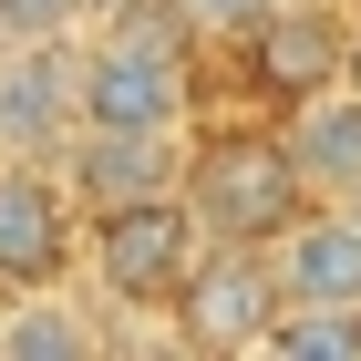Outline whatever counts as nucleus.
<instances>
[{"instance_id": "12", "label": "nucleus", "mask_w": 361, "mask_h": 361, "mask_svg": "<svg viewBox=\"0 0 361 361\" xmlns=\"http://www.w3.org/2000/svg\"><path fill=\"white\" fill-rule=\"evenodd\" d=\"M258 351H279V361H361V310H341V300H279V320L258 331Z\"/></svg>"}, {"instance_id": "1", "label": "nucleus", "mask_w": 361, "mask_h": 361, "mask_svg": "<svg viewBox=\"0 0 361 361\" xmlns=\"http://www.w3.org/2000/svg\"><path fill=\"white\" fill-rule=\"evenodd\" d=\"M176 196L196 207L207 238H248V248H279V238L320 207L310 176H300V155H289V135H269V124H207V135L186 124Z\"/></svg>"}, {"instance_id": "9", "label": "nucleus", "mask_w": 361, "mask_h": 361, "mask_svg": "<svg viewBox=\"0 0 361 361\" xmlns=\"http://www.w3.org/2000/svg\"><path fill=\"white\" fill-rule=\"evenodd\" d=\"M269 258H279V279H289V300H341V310H361V217H351V207L320 196Z\"/></svg>"}, {"instance_id": "2", "label": "nucleus", "mask_w": 361, "mask_h": 361, "mask_svg": "<svg viewBox=\"0 0 361 361\" xmlns=\"http://www.w3.org/2000/svg\"><path fill=\"white\" fill-rule=\"evenodd\" d=\"M196 248H207V227H196V207L176 186L83 217V269H93V289H104L114 310H166L176 289H186Z\"/></svg>"}, {"instance_id": "7", "label": "nucleus", "mask_w": 361, "mask_h": 361, "mask_svg": "<svg viewBox=\"0 0 361 361\" xmlns=\"http://www.w3.org/2000/svg\"><path fill=\"white\" fill-rule=\"evenodd\" d=\"M73 31L62 42H0V155H42L52 166L73 145Z\"/></svg>"}, {"instance_id": "5", "label": "nucleus", "mask_w": 361, "mask_h": 361, "mask_svg": "<svg viewBox=\"0 0 361 361\" xmlns=\"http://www.w3.org/2000/svg\"><path fill=\"white\" fill-rule=\"evenodd\" d=\"M73 269H83V207L62 196V166L0 155V300L11 289H52Z\"/></svg>"}, {"instance_id": "16", "label": "nucleus", "mask_w": 361, "mask_h": 361, "mask_svg": "<svg viewBox=\"0 0 361 361\" xmlns=\"http://www.w3.org/2000/svg\"><path fill=\"white\" fill-rule=\"evenodd\" d=\"M104 11H114V0H73V21H83V31H93V21H104Z\"/></svg>"}, {"instance_id": "8", "label": "nucleus", "mask_w": 361, "mask_h": 361, "mask_svg": "<svg viewBox=\"0 0 361 361\" xmlns=\"http://www.w3.org/2000/svg\"><path fill=\"white\" fill-rule=\"evenodd\" d=\"M62 196L104 217V207H135V196H166L176 166H186V135H104V124H73V145L52 155Z\"/></svg>"}, {"instance_id": "17", "label": "nucleus", "mask_w": 361, "mask_h": 361, "mask_svg": "<svg viewBox=\"0 0 361 361\" xmlns=\"http://www.w3.org/2000/svg\"><path fill=\"white\" fill-rule=\"evenodd\" d=\"M351 83H361V11H351Z\"/></svg>"}, {"instance_id": "13", "label": "nucleus", "mask_w": 361, "mask_h": 361, "mask_svg": "<svg viewBox=\"0 0 361 361\" xmlns=\"http://www.w3.org/2000/svg\"><path fill=\"white\" fill-rule=\"evenodd\" d=\"M93 42H135V52H176V62L207 52V42H196V21L176 11V0H114L104 21H93Z\"/></svg>"}, {"instance_id": "3", "label": "nucleus", "mask_w": 361, "mask_h": 361, "mask_svg": "<svg viewBox=\"0 0 361 361\" xmlns=\"http://www.w3.org/2000/svg\"><path fill=\"white\" fill-rule=\"evenodd\" d=\"M279 300H289V279H279L269 248H248V238H207L186 269V289L166 300L176 341L186 351H258V331L279 320Z\"/></svg>"}, {"instance_id": "10", "label": "nucleus", "mask_w": 361, "mask_h": 361, "mask_svg": "<svg viewBox=\"0 0 361 361\" xmlns=\"http://www.w3.org/2000/svg\"><path fill=\"white\" fill-rule=\"evenodd\" d=\"M289 155H300L310 196H351L361 186V83H331L289 104Z\"/></svg>"}, {"instance_id": "15", "label": "nucleus", "mask_w": 361, "mask_h": 361, "mask_svg": "<svg viewBox=\"0 0 361 361\" xmlns=\"http://www.w3.org/2000/svg\"><path fill=\"white\" fill-rule=\"evenodd\" d=\"M62 31H83L73 0H0V42H62Z\"/></svg>"}, {"instance_id": "14", "label": "nucleus", "mask_w": 361, "mask_h": 361, "mask_svg": "<svg viewBox=\"0 0 361 361\" xmlns=\"http://www.w3.org/2000/svg\"><path fill=\"white\" fill-rule=\"evenodd\" d=\"M176 11L196 21V42H248V31L269 21L279 0H176Z\"/></svg>"}, {"instance_id": "11", "label": "nucleus", "mask_w": 361, "mask_h": 361, "mask_svg": "<svg viewBox=\"0 0 361 361\" xmlns=\"http://www.w3.org/2000/svg\"><path fill=\"white\" fill-rule=\"evenodd\" d=\"M104 351V331H93L83 310H73V289H11V310H0V361H93Z\"/></svg>"}, {"instance_id": "6", "label": "nucleus", "mask_w": 361, "mask_h": 361, "mask_svg": "<svg viewBox=\"0 0 361 361\" xmlns=\"http://www.w3.org/2000/svg\"><path fill=\"white\" fill-rule=\"evenodd\" d=\"M248 83L279 114L310 104V93H331V83H351V11L341 0H279L269 21L248 31Z\"/></svg>"}, {"instance_id": "4", "label": "nucleus", "mask_w": 361, "mask_h": 361, "mask_svg": "<svg viewBox=\"0 0 361 361\" xmlns=\"http://www.w3.org/2000/svg\"><path fill=\"white\" fill-rule=\"evenodd\" d=\"M73 124H104V135H186L196 124V62L135 52V42H83L73 52Z\"/></svg>"}]
</instances>
